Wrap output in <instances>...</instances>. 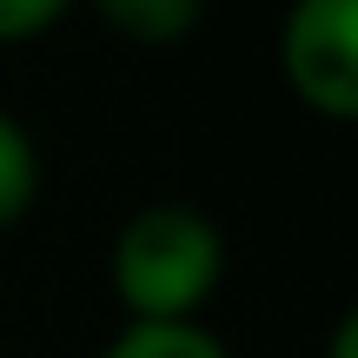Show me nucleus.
<instances>
[{
  "mask_svg": "<svg viewBox=\"0 0 358 358\" xmlns=\"http://www.w3.org/2000/svg\"><path fill=\"white\" fill-rule=\"evenodd\" d=\"M73 0H0V40H34L47 34Z\"/></svg>",
  "mask_w": 358,
  "mask_h": 358,
  "instance_id": "nucleus-6",
  "label": "nucleus"
},
{
  "mask_svg": "<svg viewBox=\"0 0 358 358\" xmlns=\"http://www.w3.org/2000/svg\"><path fill=\"white\" fill-rule=\"evenodd\" d=\"M34 192H40V153L27 140V127L0 106V232L34 206Z\"/></svg>",
  "mask_w": 358,
  "mask_h": 358,
  "instance_id": "nucleus-3",
  "label": "nucleus"
},
{
  "mask_svg": "<svg viewBox=\"0 0 358 358\" xmlns=\"http://www.w3.org/2000/svg\"><path fill=\"white\" fill-rule=\"evenodd\" d=\"M226 272L219 226L192 206H146L113 245V285L133 325H186Z\"/></svg>",
  "mask_w": 358,
  "mask_h": 358,
  "instance_id": "nucleus-1",
  "label": "nucleus"
},
{
  "mask_svg": "<svg viewBox=\"0 0 358 358\" xmlns=\"http://www.w3.org/2000/svg\"><path fill=\"white\" fill-rule=\"evenodd\" d=\"M93 7H100L120 34H133V40H179L192 20H199L206 0H93Z\"/></svg>",
  "mask_w": 358,
  "mask_h": 358,
  "instance_id": "nucleus-5",
  "label": "nucleus"
},
{
  "mask_svg": "<svg viewBox=\"0 0 358 358\" xmlns=\"http://www.w3.org/2000/svg\"><path fill=\"white\" fill-rule=\"evenodd\" d=\"M285 87L325 120L358 113V0H292L279 34Z\"/></svg>",
  "mask_w": 358,
  "mask_h": 358,
  "instance_id": "nucleus-2",
  "label": "nucleus"
},
{
  "mask_svg": "<svg viewBox=\"0 0 358 358\" xmlns=\"http://www.w3.org/2000/svg\"><path fill=\"white\" fill-rule=\"evenodd\" d=\"M358 352V319H338V332H332V358H352Z\"/></svg>",
  "mask_w": 358,
  "mask_h": 358,
  "instance_id": "nucleus-7",
  "label": "nucleus"
},
{
  "mask_svg": "<svg viewBox=\"0 0 358 358\" xmlns=\"http://www.w3.org/2000/svg\"><path fill=\"white\" fill-rule=\"evenodd\" d=\"M106 358H226V345L186 319V325H127L106 345Z\"/></svg>",
  "mask_w": 358,
  "mask_h": 358,
  "instance_id": "nucleus-4",
  "label": "nucleus"
}]
</instances>
